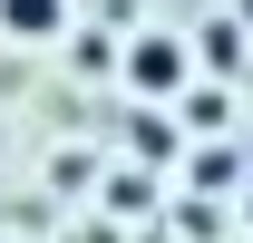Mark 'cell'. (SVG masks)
Returning a JSON list of instances; mask_svg holds the SVG:
<instances>
[{
	"instance_id": "obj_1",
	"label": "cell",
	"mask_w": 253,
	"mask_h": 243,
	"mask_svg": "<svg viewBox=\"0 0 253 243\" xmlns=\"http://www.w3.org/2000/svg\"><path fill=\"white\" fill-rule=\"evenodd\" d=\"M126 88H136V107H175V97L195 88V49L175 30H146V39H126Z\"/></svg>"
},
{
	"instance_id": "obj_2",
	"label": "cell",
	"mask_w": 253,
	"mask_h": 243,
	"mask_svg": "<svg viewBox=\"0 0 253 243\" xmlns=\"http://www.w3.org/2000/svg\"><path fill=\"white\" fill-rule=\"evenodd\" d=\"M0 30L30 39V49L39 39H68V0H0Z\"/></svg>"
},
{
	"instance_id": "obj_3",
	"label": "cell",
	"mask_w": 253,
	"mask_h": 243,
	"mask_svg": "<svg viewBox=\"0 0 253 243\" xmlns=\"http://www.w3.org/2000/svg\"><path fill=\"white\" fill-rule=\"evenodd\" d=\"M136 156L146 165H175V117L166 107H136Z\"/></svg>"
},
{
	"instance_id": "obj_4",
	"label": "cell",
	"mask_w": 253,
	"mask_h": 243,
	"mask_svg": "<svg viewBox=\"0 0 253 243\" xmlns=\"http://www.w3.org/2000/svg\"><path fill=\"white\" fill-rule=\"evenodd\" d=\"M68 59L88 68V78H107V68H117L126 49H117V39H107V30H78V39H68Z\"/></svg>"
},
{
	"instance_id": "obj_5",
	"label": "cell",
	"mask_w": 253,
	"mask_h": 243,
	"mask_svg": "<svg viewBox=\"0 0 253 243\" xmlns=\"http://www.w3.org/2000/svg\"><path fill=\"white\" fill-rule=\"evenodd\" d=\"M205 59H214V68H234V59H244V30H234V20H224V30H205Z\"/></svg>"
},
{
	"instance_id": "obj_6",
	"label": "cell",
	"mask_w": 253,
	"mask_h": 243,
	"mask_svg": "<svg viewBox=\"0 0 253 243\" xmlns=\"http://www.w3.org/2000/svg\"><path fill=\"white\" fill-rule=\"evenodd\" d=\"M234 30H253V0H234Z\"/></svg>"
}]
</instances>
